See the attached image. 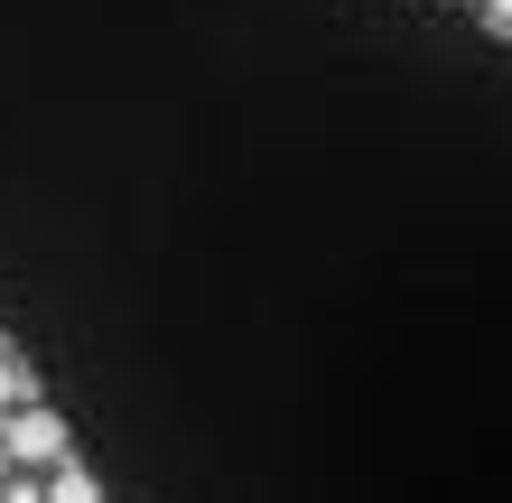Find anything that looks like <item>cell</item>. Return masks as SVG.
<instances>
[{
  "mask_svg": "<svg viewBox=\"0 0 512 503\" xmlns=\"http://www.w3.org/2000/svg\"><path fill=\"white\" fill-rule=\"evenodd\" d=\"M0 448H10L19 476H56V466H75V438H66V420H56L47 401L19 410V420H0Z\"/></svg>",
  "mask_w": 512,
  "mask_h": 503,
  "instance_id": "1",
  "label": "cell"
},
{
  "mask_svg": "<svg viewBox=\"0 0 512 503\" xmlns=\"http://www.w3.org/2000/svg\"><path fill=\"white\" fill-rule=\"evenodd\" d=\"M47 392H38V373H28V354H10L0 345V420H19V410H38Z\"/></svg>",
  "mask_w": 512,
  "mask_h": 503,
  "instance_id": "2",
  "label": "cell"
},
{
  "mask_svg": "<svg viewBox=\"0 0 512 503\" xmlns=\"http://www.w3.org/2000/svg\"><path fill=\"white\" fill-rule=\"evenodd\" d=\"M47 503H103V485H94V466H56V476H47Z\"/></svg>",
  "mask_w": 512,
  "mask_h": 503,
  "instance_id": "3",
  "label": "cell"
},
{
  "mask_svg": "<svg viewBox=\"0 0 512 503\" xmlns=\"http://www.w3.org/2000/svg\"><path fill=\"white\" fill-rule=\"evenodd\" d=\"M475 28H485V38H512V0H475Z\"/></svg>",
  "mask_w": 512,
  "mask_h": 503,
  "instance_id": "4",
  "label": "cell"
},
{
  "mask_svg": "<svg viewBox=\"0 0 512 503\" xmlns=\"http://www.w3.org/2000/svg\"><path fill=\"white\" fill-rule=\"evenodd\" d=\"M0 503H47V476H10V485H0Z\"/></svg>",
  "mask_w": 512,
  "mask_h": 503,
  "instance_id": "5",
  "label": "cell"
},
{
  "mask_svg": "<svg viewBox=\"0 0 512 503\" xmlns=\"http://www.w3.org/2000/svg\"><path fill=\"white\" fill-rule=\"evenodd\" d=\"M10 476H19V466H10V448H0V485H10Z\"/></svg>",
  "mask_w": 512,
  "mask_h": 503,
  "instance_id": "6",
  "label": "cell"
}]
</instances>
